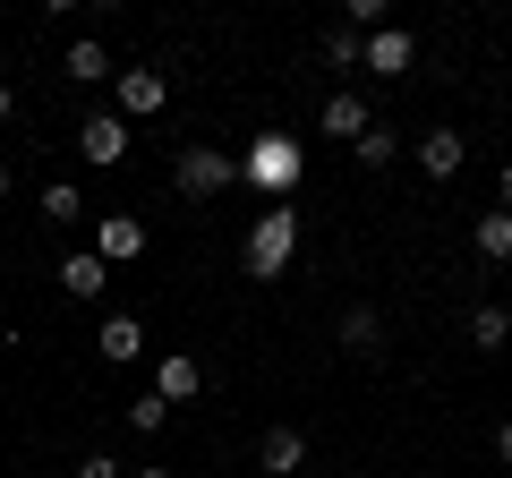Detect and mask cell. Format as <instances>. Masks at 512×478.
<instances>
[{
  "label": "cell",
  "mask_w": 512,
  "mask_h": 478,
  "mask_svg": "<svg viewBox=\"0 0 512 478\" xmlns=\"http://www.w3.org/2000/svg\"><path fill=\"white\" fill-rule=\"evenodd\" d=\"M9 188H18V180H9V163H0V197H9Z\"/></svg>",
  "instance_id": "obj_27"
},
{
  "label": "cell",
  "mask_w": 512,
  "mask_h": 478,
  "mask_svg": "<svg viewBox=\"0 0 512 478\" xmlns=\"http://www.w3.org/2000/svg\"><path fill=\"white\" fill-rule=\"evenodd\" d=\"M325 137H350V146L367 137V103L359 94H325Z\"/></svg>",
  "instance_id": "obj_18"
},
{
  "label": "cell",
  "mask_w": 512,
  "mask_h": 478,
  "mask_svg": "<svg viewBox=\"0 0 512 478\" xmlns=\"http://www.w3.org/2000/svg\"><path fill=\"white\" fill-rule=\"evenodd\" d=\"M146 222H137V214H103V222H94V239H86V248H94V257H103L111 265V274H120V265H137V257H146Z\"/></svg>",
  "instance_id": "obj_5"
},
{
  "label": "cell",
  "mask_w": 512,
  "mask_h": 478,
  "mask_svg": "<svg viewBox=\"0 0 512 478\" xmlns=\"http://www.w3.org/2000/svg\"><path fill=\"white\" fill-rule=\"evenodd\" d=\"M410 478H436V470H410Z\"/></svg>",
  "instance_id": "obj_28"
},
{
  "label": "cell",
  "mask_w": 512,
  "mask_h": 478,
  "mask_svg": "<svg viewBox=\"0 0 512 478\" xmlns=\"http://www.w3.org/2000/svg\"><path fill=\"white\" fill-rule=\"evenodd\" d=\"M69 478H128V470H120V453H86Z\"/></svg>",
  "instance_id": "obj_22"
},
{
  "label": "cell",
  "mask_w": 512,
  "mask_h": 478,
  "mask_svg": "<svg viewBox=\"0 0 512 478\" xmlns=\"http://www.w3.org/2000/svg\"><path fill=\"white\" fill-rule=\"evenodd\" d=\"M470 248H478L487 265H512V214H504V205H487V214L470 222Z\"/></svg>",
  "instance_id": "obj_16"
},
{
  "label": "cell",
  "mask_w": 512,
  "mask_h": 478,
  "mask_svg": "<svg viewBox=\"0 0 512 478\" xmlns=\"http://www.w3.org/2000/svg\"><path fill=\"white\" fill-rule=\"evenodd\" d=\"M154 393H163L171 410H180V402H197V393H205V368L188 359V350H163V359H154Z\"/></svg>",
  "instance_id": "obj_13"
},
{
  "label": "cell",
  "mask_w": 512,
  "mask_h": 478,
  "mask_svg": "<svg viewBox=\"0 0 512 478\" xmlns=\"http://www.w3.org/2000/svg\"><path fill=\"white\" fill-rule=\"evenodd\" d=\"M461 333H470V350H512V308H504V299H478Z\"/></svg>",
  "instance_id": "obj_15"
},
{
  "label": "cell",
  "mask_w": 512,
  "mask_h": 478,
  "mask_svg": "<svg viewBox=\"0 0 512 478\" xmlns=\"http://www.w3.org/2000/svg\"><path fill=\"white\" fill-rule=\"evenodd\" d=\"M111 94H120V103H111L120 120H154V111L171 103V77L163 69H120V77H111Z\"/></svg>",
  "instance_id": "obj_7"
},
{
  "label": "cell",
  "mask_w": 512,
  "mask_h": 478,
  "mask_svg": "<svg viewBox=\"0 0 512 478\" xmlns=\"http://www.w3.org/2000/svg\"><path fill=\"white\" fill-rule=\"evenodd\" d=\"M128 146H137V137H128L120 111H86V120H77V154H86L94 171H120V163H128Z\"/></svg>",
  "instance_id": "obj_4"
},
{
  "label": "cell",
  "mask_w": 512,
  "mask_h": 478,
  "mask_svg": "<svg viewBox=\"0 0 512 478\" xmlns=\"http://www.w3.org/2000/svg\"><path fill=\"white\" fill-rule=\"evenodd\" d=\"M128 427H137V436H163V427H171V402H163V393H137V402H128Z\"/></svg>",
  "instance_id": "obj_21"
},
{
  "label": "cell",
  "mask_w": 512,
  "mask_h": 478,
  "mask_svg": "<svg viewBox=\"0 0 512 478\" xmlns=\"http://www.w3.org/2000/svg\"><path fill=\"white\" fill-rule=\"evenodd\" d=\"M60 291H69V299H103L111 291V265L94 257V248H69V257H60Z\"/></svg>",
  "instance_id": "obj_14"
},
{
  "label": "cell",
  "mask_w": 512,
  "mask_h": 478,
  "mask_svg": "<svg viewBox=\"0 0 512 478\" xmlns=\"http://www.w3.org/2000/svg\"><path fill=\"white\" fill-rule=\"evenodd\" d=\"M9 111H18V94H9V77H0V129H9Z\"/></svg>",
  "instance_id": "obj_25"
},
{
  "label": "cell",
  "mask_w": 512,
  "mask_h": 478,
  "mask_svg": "<svg viewBox=\"0 0 512 478\" xmlns=\"http://www.w3.org/2000/svg\"><path fill=\"white\" fill-rule=\"evenodd\" d=\"M94 359H103V368H137V359H146V325H137V316H103V325H94Z\"/></svg>",
  "instance_id": "obj_8"
},
{
  "label": "cell",
  "mask_w": 512,
  "mask_h": 478,
  "mask_svg": "<svg viewBox=\"0 0 512 478\" xmlns=\"http://www.w3.org/2000/svg\"><path fill=\"white\" fill-rule=\"evenodd\" d=\"M495 461H504V470H512V419L495 427Z\"/></svg>",
  "instance_id": "obj_24"
},
{
  "label": "cell",
  "mask_w": 512,
  "mask_h": 478,
  "mask_svg": "<svg viewBox=\"0 0 512 478\" xmlns=\"http://www.w3.org/2000/svg\"><path fill=\"white\" fill-rule=\"evenodd\" d=\"M495 205H504V214H512V163L495 171Z\"/></svg>",
  "instance_id": "obj_23"
},
{
  "label": "cell",
  "mask_w": 512,
  "mask_h": 478,
  "mask_svg": "<svg viewBox=\"0 0 512 478\" xmlns=\"http://www.w3.org/2000/svg\"><path fill=\"white\" fill-rule=\"evenodd\" d=\"M128 478H180V470H163V461H146V470H128Z\"/></svg>",
  "instance_id": "obj_26"
},
{
  "label": "cell",
  "mask_w": 512,
  "mask_h": 478,
  "mask_svg": "<svg viewBox=\"0 0 512 478\" xmlns=\"http://www.w3.org/2000/svg\"><path fill=\"white\" fill-rule=\"evenodd\" d=\"M393 146H402V137L384 129V120H367V137H359L350 154H359V171H393Z\"/></svg>",
  "instance_id": "obj_19"
},
{
  "label": "cell",
  "mask_w": 512,
  "mask_h": 478,
  "mask_svg": "<svg viewBox=\"0 0 512 478\" xmlns=\"http://www.w3.org/2000/svg\"><path fill=\"white\" fill-rule=\"evenodd\" d=\"M171 180H180V197H188V205H214L222 188L239 180V163H231L222 146H205V137H188V146H180V163H171Z\"/></svg>",
  "instance_id": "obj_3"
},
{
  "label": "cell",
  "mask_w": 512,
  "mask_h": 478,
  "mask_svg": "<svg viewBox=\"0 0 512 478\" xmlns=\"http://www.w3.org/2000/svg\"><path fill=\"white\" fill-rule=\"evenodd\" d=\"M325 60L333 69H367V35L359 26H325Z\"/></svg>",
  "instance_id": "obj_20"
},
{
  "label": "cell",
  "mask_w": 512,
  "mask_h": 478,
  "mask_svg": "<svg viewBox=\"0 0 512 478\" xmlns=\"http://www.w3.org/2000/svg\"><path fill=\"white\" fill-rule=\"evenodd\" d=\"M410 60H419V35L410 26H376L367 35V77H410Z\"/></svg>",
  "instance_id": "obj_9"
},
{
  "label": "cell",
  "mask_w": 512,
  "mask_h": 478,
  "mask_svg": "<svg viewBox=\"0 0 512 478\" xmlns=\"http://www.w3.org/2000/svg\"><path fill=\"white\" fill-rule=\"evenodd\" d=\"M60 77H69V86H111V77H120V69H111V43L103 35H77L69 52H60Z\"/></svg>",
  "instance_id": "obj_10"
},
{
  "label": "cell",
  "mask_w": 512,
  "mask_h": 478,
  "mask_svg": "<svg viewBox=\"0 0 512 478\" xmlns=\"http://www.w3.org/2000/svg\"><path fill=\"white\" fill-rule=\"evenodd\" d=\"M299 257V205H265V214L248 222V239H239V265H248L256 282H282Z\"/></svg>",
  "instance_id": "obj_1"
},
{
  "label": "cell",
  "mask_w": 512,
  "mask_h": 478,
  "mask_svg": "<svg viewBox=\"0 0 512 478\" xmlns=\"http://www.w3.org/2000/svg\"><path fill=\"white\" fill-rule=\"evenodd\" d=\"M239 180L265 205H291V188L308 180V146H299V137H256V146L239 154Z\"/></svg>",
  "instance_id": "obj_2"
},
{
  "label": "cell",
  "mask_w": 512,
  "mask_h": 478,
  "mask_svg": "<svg viewBox=\"0 0 512 478\" xmlns=\"http://www.w3.org/2000/svg\"><path fill=\"white\" fill-rule=\"evenodd\" d=\"M333 342L350 350V359H384V308H342V325H333Z\"/></svg>",
  "instance_id": "obj_12"
},
{
  "label": "cell",
  "mask_w": 512,
  "mask_h": 478,
  "mask_svg": "<svg viewBox=\"0 0 512 478\" xmlns=\"http://www.w3.org/2000/svg\"><path fill=\"white\" fill-rule=\"evenodd\" d=\"M461 163H470V137L461 129H419V171L427 180H461Z\"/></svg>",
  "instance_id": "obj_11"
},
{
  "label": "cell",
  "mask_w": 512,
  "mask_h": 478,
  "mask_svg": "<svg viewBox=\"0 0 512 478\" xmlns=\"http://www.w3.org/2000/svg\"><path fill=\"white\" fill-rule=\"evenodd\" d=\"M299 470H308V436H299L291 419H274L256 436V478H299Z\"/></svg>",
  "instance_id": "obj_6"
},
{
  "label": "cell",
  "mask_w": 512,
  "mask_h": 478,
  "mask_svg": "<svg viewBox=\"0 0 512 478\" xmlns=\"http://www.w3.org/2000/svg\"><path fill=\"white\" fill-rule=\"evenodd\" d=\"M43 222H52V231L86 222V188H77V180H43Z\"/></svg>",
  "instance_id": "obj_17"
}]
</instances>
